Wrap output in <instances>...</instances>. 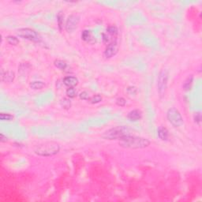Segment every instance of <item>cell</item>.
I'll use <instances>...</instances> for the list:
<instances>
[{
  "mask_svg": "<svg viewBox=\"0 0 202 202\" xmlns=\"http://www.w3.org/2000/svg\"><path fill=\"white\" fill-rule=\"evenodd\" d=\"M150 145L149 140L144 137H135V136H126L119 140V145L130 149H145Z\"/></svg>",
  "mask_w": 202,
  "mask_h": 202,
  "instance_id": "1",
  "label": "cell"
},
{
  "mask_svg": "<svg viewBox=\"0 0 202 202\" xmlns=\"http://www.w3.org/2000/svg\"><path fill=\"white\" fill-rule=\"evenodd\" d=\"M60 150L59 145L54 141L43 143L35 149V152L41 156H51L57 154Z\"/></svg>",
  "mask_w": 202,
  "mask_h": 202,
  "instance_id": "2",
  "label": "cell"
},
{
  "mask_svg": "<svg viewBox=\"0 0 202 202\" xmlns=\"http://www.w3.org/2000/svg\"><path fill=\"white\" fill-rule=\"evenodd\" d=\"M129 135H130V129L124 126H121L108 130L103 134L102 137L106 140H120Z\"/></svg>",
  "mask_w": 202,
  "mask_h": 202,
  "instance_id": "3",
  "label": "cell"
},
{
  "mask_svg": "<svg viewBox=\"0 0 202 202\" xmlns=\"http://www.w3.org/2000/svg\"><path fill=\"white\" fill-rule=\"evenodd\" d=\"M167 118L169 122L175 127H179L183 124V119L181 114L175 107H171L167 112Z\"/></svg>",
  "mask_w": 202,
  "mask_h": 202,
  "instance_id": "4",
  "label": "cell"
},
{
  "mask_svg": "<svg viewBox=\"0 0 202 202\" xmlns=\"http://www.w3.org/2000/svg\"><path fill=\"white\" fill-rule=\"evenodd\" d=\"M17 34L19 37L25 39L30 41L39 42L40 40V37L38 33H36V31L29 29V28H22V29H18Z\"/></svg>",
  "mask_w": 202,
  "mask_h": 202,
  "instance_id": "5",
  "label": "cell"
},
{
  "mask_svg": "<svg viewBox=\"0 0 202 202\" xmlns=\"http://www.w3.org/2000/svg\"><path fill=\"white\" fill-rule=\"evenodd\" d=\"M167 81H168V73L166 70H162L158 76L157 81L158 92L160 96H163L165 94L167 85Z\"/></svg>",
  "mask_w": 202,
  "mask_h": 202,
  "instance_id": "6",
  "label": "cell"
},
{
  "mask_svg": "<svg viewBox=\"0 0 202 202\" xmlns=\"http://www.w3.org/2000/svg\"><path fill=\"white\" fill-rule=\"evenodd\" d=\"M80 21V17L77 14L70 15L66 22V29L68 33H72L77 29Z\"/></svg>",
  "mask_w": 202,
  "mask_h": 202,
  "instance_id": "7",
  "label": "cell"
},
{
  "mask_svg": "<svg viewBox=\"0 0 202 202\" xmlns=\"http://www.w3.org/2000/svg\"><path fill=\"white\" fill-rule=\"evenodd\" d=\"M117 52H118V44L117 42L115 40L107 46V48L104 50V56L107 59H110L114 55H115Z\"/></svg>",
  "mask_w": 202,
  "mask_h": 202,
  "instance_id": "8",
  "label": "cell"
},
{
  "mask_svg": "<svg viewBox=\"0 0 202 202\" xmlns=\"http://www.w3.org/2000/svg\"><path fill=\"white\" fill-rule=\"evenodd\" d=\"M141 118H142V112H141V111L138 110V109L131 111L127 115L128 120L133 122L139 121L141 119Z\"/></svg>",
  "mask_w": 202,
  "mask_h": 202,
  "instance_id": "9",
  "label": "cell"
},
{
  "mask_svg": "<svg viewBox=\"0 0 202 202\" xmlns=\"http://www.w3.org/2000/svg\"><path fill=\"white\" fill-rule=\"evenodd\" d=\"M63 84L68 88H74L78 84V79L74 76H67V77H64Z\"/></svg>",
  "mask_w": 202,
  "mask_h": 202,
  "instance_id": "10",
  "label": "cell"
},
{
  "mask_svg": "<svg viewBox=\"0 0 202 202\" xmlns=\"http://www.w3.org/2000/svg\"><path fill=\"white\" fill-rule=\"evenodd\" d=\"M15 74L13 71H6L3 72L2 70L1 72V79L3 82H7V83H10L12 82L14 80Z\"/></svg>",
  "mask_w": 202,
  "mask_h": 202,
  "instance_id": "11",
  "label": "cell"
},
{
  "mask_svg": "<svg viewBox=\"0 0 202 202\" xmlns=\"http://www.w3.org/2000/svg\"><path fill=\"white\" fill-rule=\"evenodd\" d=\"M157 132L158 137H160L162 141H167V140L168 139L169 134H168V130L165 127L160 126V127L158 129Z\"/></svg>",
  "mask_w": 202,
  "mask_h": 202,
  "instance_id": "12",
  "label": "cell"
},
{
  "mask_svg": "<svg viewBox=\"0 0 202 202\" xmlns=\"http://www.w3.org/2000/svg\"><path fill=\"white\" fill-rule=\"evenodd\" d=\"M81 39L84 41L91 43L94 40V37L92 36V33L90 30H84L81 33Z\"/></svg>",
  "mask_w": 202,
  "mask_h": 202,
  "instance_id": "13",
  "label": "cell"
},
{
  "mask_svg": "<svg viewBox=\"0 0 202 202\" xmlns=\"http://www.w3.org/2000/svg\"><path fill=\"white\" fill-rule=\"evenodd\" d=\"M193 77L192 75H190V77H188L186 78V80L185 81L184 84H183V89L186 91H189L191 89V87H192V85H193Z\"/></svg>",
  "mask_w": 202,
  "mask_h": 202,
  "instance_id": "14",
  "label": "cell"
},
{
  "mask_svg": "<svg viewBox=\"0 0 202 202\" xmlns=\"http://www.w3.org/2000/svg\"><path fill=\"white\" fill-rule=\"evenodd\" d=\"M44 83L43 81H35L32 83L30 84V87L34 90H38V89H41L42 88H44Z\"/></svg>",
  "mask_w": 202,
  "mask_h": 202,
  "instance_id": "15",
  "label": "cell"
},
{
  "mask_svg": "<svg viewBox=\"0 0 202 202\" xmlns=\"http://www.w3.org/2000/svg\"><path fill=\"white\" fill-rule=\"evenodd\" d=\"M54 65L56 66L57 68H59V70H66V68L67 67V64L66 63L65 61L60 59H57L54 62Z\"/></svg>",
  "mask_w": 202,
  "mask_h": 202,
  "instance_id": "16",
  "label": "cell"
},
{
  "mask_svg": "<svg viewBox=\"0 0 202 202\" xmlns=\"http://www.w3.org/2000/svg\"><path fill=\"white\" fill-rule=\"evenodd\" d=\"M6 41L7 43L10 45H14V46H16L19 44V40H18L16 36H8L6 37Z\"/></svg>",
  "mask_w": 202,
  "mask_h": 202,
  "instance_id": "17",
  "label": "cell"
},
{
  "mask_svg": "<svg viewBox=\"0 0 202 202\" xmlns=\"http://www.w3.org/2000/svg\"><path fill=\"white\" fill-rule=\"evenodd\" d=\"M66 94L67 96V97L70 99L74 98L76 95H77V92L75 90L74 88H68L66 92Z\"/></svg>",
  "mask_w": 202,
  "mask_h": 202,
  "instance_id": "18",
  "label": "cell"
},
{
  "mask_svg": "<svg viewBox=\"0 0 202 202\" xmlns=\"http://www.w3.org/2000/svg\"><path fill=\"white\" fill-rule=\"evenodd\" d=\"M60 104L62 105V107L63 108H65V109H69V108H70V107H71V101L69 99L64 98L63 100H61Z\"/></svg>",
  "mask_w": 202,
  "mask_h": 202,
  "instance_id": "19",
  "label": "cell"
},
{
  "mask_svg": "<svg viewBox=\"0 0 202 202\" xmlns=\"http://www.w3.org/2000/svg\"><path fill=\"white\" fill-rule=\"evenodd\" d=\"M0 119L2 121H12L14 119V116L10 114L1 113L0 114Z\"/></svg>",
  "mask_w": 202,
  "mask_h": 202,
  "instance_id": "20",
  "label": "cell"
},
{
  "mask_svg": "<svg viewBox=\"0 0 202 202\" xmlns=\"http://www.w3.org/2000/svg\"><path fill=\"white\" fill-rule=\"evenodd\" d=\"M107 33L111 36H116L118 34V29L115 26H109L107 28Z\"/></svg>",
  "mask_w": 202,
  "mask_h": 202,
  "instance_id": "21",
  "label": "cell"
},
{
  "mask_svg": "<svg viewBox=\"0 0 202 202\" xmlns=\"http://www.w3.org/2000/svg\"><path fill=\"white\" fill-rule=\"evenodd\" d=\"M63 18H64V16H63V14H62L61 12H59V14H58V16H57V21H58V25H59V30L61 31V30L63 29Z\"/></svg>",
  "mask_w": 202,
  "mask_h": 202,
  "instance_id": "22",
  "label": "cell"
},
{
  "mask_svg": "<svg viewBox=\"0 0 202 202\" xmlns=\"http://www.w3.org/2000/svg\"><path fill=\"white\" fill-rule=\"evenodd\" d=\"M90 103L92 104H99L100 102L102 101V96L100 95H95L92 96V98L89 100Z\"/></svg>",
  "mask_w": 202,
  "mask_h": 202,
  "instance_id": "23",
  "label": "cell"
},
{
  "mask_svg": "<svg viewBox=\"0 0 202 202\" xmlns=\"http://www.w3.org/2000/svg\"><path fill=\"white\" fill-rule=\"evenodd\" d=\"M193 119H194L195 123H197V125H200L201 122V113L200 112H197V113L194 114Z\"/></svg>",
  "mask_w": 202,
  "mask_h": 202,
  "instance_id": "24",
  "label": "cell"
},
{
  "mask_svg": "<svg viewBox=\"0 0 202 202\" xmlns=\"http://www.w3.org/2000/svg\"><path fill=\"white\" fill-rule=\"evenodd\" d=\"M126 104V100L123 97H119L116 100V104L119 107H124Z\"/></svg>",
  "mask_w": 202,
  "mask_h": 202,
  "instance_id": "25",
  "label": "cell"
},
{
  "mask_svg": "<svg viewBox=\"0 0 202 202\" xmlns=\"http://www.w3.org/2000/svg\"><path fill=\"white\" fill-rule=\"evenodd\" d=\"M79 97L82 100H89V94L85 91H84L79 94Z\"/></svg>",
  "mask_w": 202,
  "mask_h": 202,
  "instance_id": "26",
  "label": "cell"
},
{
  "mask_svg": "<svg viewBox=\"0 0 202 202\" xmlns=\"http://www.w3.org/2000/svg\"><path fill=\"white\" fill-rule=\"evenodd\" d=\"M127 92L130 95H135L137 93V89L134 86H130L127 89Z\"/></svg>",
  "mask_w": 202,
  "mask_h": 202,
  "instance_id": "27",
  "label": "cell"
},
{
  "mask_svg": "<svg viewBox=\"0 0 202 202\" xmlns=\"http://www.w3.org/2000/svg\"><path fill=\"white\" fill-rule=\"evenodd\" d=\"M102 36H103V41H104V43H105V44L109 43V41H110V39H109V36H107V34L103 33V34H102Z\"/></svg>",
  "mask_w": 202,
  "mask_h": 202,
  "instance_id": "28",
  "label": "cell"
},
{
  "mask_svg": "<svg viewBox=\"0 0 202 202\" xmlns=\"http://www.w3.org/2000/svg\"><path fill=\"white\" fill-rule=\"evenodd\" d=\"M6 141H7V137L3 134H0V141L1 142H6Z\"/></svg>",
  "mask_w": 202,
  "mask_h": 202,
  "instance_id": "29",
  "label": "cell"
}]
</instances>
